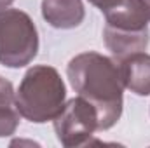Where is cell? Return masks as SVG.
Listing matches in <instances>:
<instances>
[{"label":"cell","mask_w":150,"mask_h":148,"mask_svg":"<svg viewBox=\"0 0 150 148\" xmlns=\"http://www.w3.org/2000/svg\"><path fill=\"white\" fill-rule=\"evenodd\" d=\"M38 52V32L32 18L19 9L0 11V65L23 68Z\"/></svg>","instance_id":"3"},{"label":"cell","mask_w":150,"mask_h":148,"mask_svg":"<svg viewBox=\"0 0 150 148\" xmlns=\"http://www.w3.org/2000/svg\"><path fill=\"white\" fill-rule=\"evenodd\" d=\"M103 40H105V45L112 52L113 58L117 61H122L136 52H143L149 47L150 32L149 28L140 30V32H133V30L117 28L112 25H105Z\"/></svg>","instance_id":"5"},{"label":"cell","mask_w":150,"mask_h":148,"mask_svg":"<svg viewBox=\"0 0 150 148\" xmlns=\"http://www.w3.org/2000/svg\"><path fill=\"white\" fill-rule=\"evenodd\" d=\"M89 4H93L94 7H98V9H101V12H107L108 9H112L115 7L120 0H87Z\"/></svg>","instance_id":"11"},{"label":"cell","mask_w":150,"mask_h":148,"mask_svg":"<svg viewBox=\"0 0 150 148\" xmlns=\"http://www.w3.org/2000/svg\"><path fill=\"white\" fill-rule=\"evenodd\" d=\"M19 111L16 106H0V138L12 136L19 125Z\"/></svg>","instance_id":"9"},{"label":"cell","mask_w":150,"mask_h":148,"mask_svg":"<svg viewBox=\"0 0 150 148\" xmlns=\"http://www.w3.org/2000/svg\"><path fill=\"white\" fill-rule=\"evenodd\" d=\"M42 18L52 28L72 30L84 21L86 9L82 0H42Z\"/></svg>","instance_id":"7"},{"label":"cell","mask_w":150,"mask_h":148,"mask_svg":"<svg viewBox=\"0 0 150 148\" xmlns=\"http://www.w3.org/2000/svg\"><path fill=\"white\" fill-rule=\"evenodd\" d=\"M68 80L98 111L100 131L113 127L124 106V82L119 63L100 52H82L70 59L67 66Z\"/></svg>","instance_id":"1"},{"label":"cell","mask_w":150,"mask_h":148,"mask_svg":"<svg viewBox=\"0 0 150 148\" xmlns=\"http://www.w3.org/2000/svg\"><path fill=\"white\" fill-rule=\"evenodd\" d=\"M12 2H14V0H0V11H2V9H7Z\"/></svg>","instance_id":"12"},{"label":"cell","mask_w":150,"mask_h":148,"mask_svg":"<svg viewBox=\"0 0 150 148\" xmlns=\"http://www.w3.org/2000/svg\"><path fill=\"white\" fill-rule=\"evenodd\" d=\"M0 106H16L14 87L4 77H0Z\"/></svg>","instance_id":"10"},{"label":"cell","mask_w":150,"mask_h":148,"mask_svg":"<svg viewBox=\"0 0 150 148\" xmlns=\"http://www.w3.org/2000/svg\"><path fill=\"white\" fill-rule=\"evenodd\" d=\"M124 87L136 96L150 94V54L136 52L122 61H119Z\"/></svg>","instance_id":"8"},{"label":"cell","mask_w":150,"mask_h":148,"mask_svg":"<svg viewBox=\"0 0 150 148\" xmlns=\"http://www.w3.org/2000/svg\"><path fill=\"white\" fill-rule=\"evenodd\" d=\"M67 87L59 72L47 65L32 66L16 91V108L30 122L44 124L54 120L63 110Z\"/></svg>","instance_id":"2"},{"label":"cell","mask_w":150,"mask_h":148,"mask_svg":"<svg viewBox=\"0 0 150 148\" xmlns=\"http://www.w3.org/2000/svg\"><path fill=\"white\" fill-rule=\"evenodd\" d=\"M103 14L107 25L133 32L147 30L150 25V0H120Z\"/></svg>","instance_id":"6"},{"label":"cell","mask_w":150,"mask_h":148,"mask_svg":"<svg viewBox=\"0 0 150 148\" xmlns=\"http://www.w3.org/2000/svg\"><path fill=\"white\" fill-rule=\"evenodd\" d=\"M54 122L58 141L65 148H75L87 143L94 131H100V118L96 108L82 96L65 103Z\"/></svg>","instance_id":"4"}]
</instances>
